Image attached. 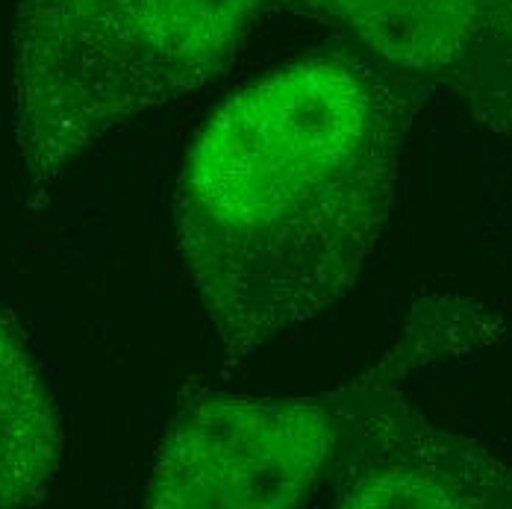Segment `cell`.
<instances>
[{"label": "cell", "mask_w": 512, "mask_h": 509, "mask_svg": "<svg viewBox=\"0 0 512 509\" xmlns=\"http://www.w3.org/2000/svg\"><path fill=\"white\" fill-rule=\"evenodd\" d=\"M412 98L368 53H312L206 121L177 186V236L227 357L354 289L392 218Z\"/></svg>", "instance_id": "1"}, {"label": "cell", "mask_w": 512, "mask_h": 509, "mask_svg": "<svg viewBox=\"0 0 512 509\" xmlns=\"http://www.w3.org/2000/svg\"><path fill=\"white\" fill-rule=\"evenodd\" d=\"M262 0H18V151L33 206L121 121L221 74Z\"/></svg>", "instance_id": "2"}, {"label": "cell", "mask_w": 512, "mask_h": 509, "mask_svg": "<svg viewBox=\"0 0 512 509\" xmlns=\"http://www.w3.org/2000/svg\"><path fill=\"white\" fill-rule=\"evenodd\" d=\"M501 336L504 321L460 295H427L412 306L383 359L327 392L333 445L318 507L512 509V462L433 427L401 389L412 371Z\"/></svg>", "instance_id": "3"}, {"label": "cell", "mask_w": 512, "mask_h": 509, "mask_svg": "<svg viewBox=\"0 0 512 509\" xmlns=\"http://www.w3.org/2000/svg\"><path fill=\"white\" fill-rule=\"evenodd\" d=\"M333 409L312 398L189 392L159 445L148 504L162 509L318 507Z\"/></svg>", "instance_id": "4"}, {"label": "cell", "mask_w": 512, "mask_h": 509, "mask_svg": "<svg viewBox=\"0 0 512 509\" xmlns=\"http://www.w3.org/2000/svg\"><path fill=\"white\" fill-rule=\"evenodd\" d=\"M407 80L445 86L512 139V0H301Z\"/></svg>", "instance_id": "5"}, {"label": "cell", "mask_w": 512, "mask_h": 509, "mask_svg": "<svg viewBox=\"0 0 512 509\" xmlns=\"http://www.w3.org/2000/svg\"><path fill=\"white\" fill-rule=\"evenodd\" d=\"M62 433L45 380L21 336L0 315V507L48 498Z\"/></svg>", "instance_id": "6"}]
</instances>
